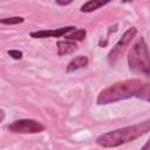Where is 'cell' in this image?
<instances>
[{
    "label": "cell",
    "mask_w": 150,
    "mask_h": 150,
    "mask_svg": "<svg viewBox=\"0 0 150 150\" xmlns=\"http://www.w3.org/2000/svg\"><path fill=\"white\" fill-rule=\"evenodd\" d=\"M131 97L150 102V83L143 82L138 79L116 82L101 90L96 102L97 104H109Z\"/></svg>",
    "instance_id": "obj_1"
},
{
    "label": "cell",
    "mask_w": 150,
    "mask_h": 150,
    "mask_svg": "<svg viewBox=\"0 0 150 150\" xmlns=\"http://www.w3.org/2000/svg\"><path fill=\"white\" fill-rule=\"evenodd\" d=\"M150 131V118L139 122L137 124L120 128L105 134H102L96 138V143L103 148H116L122 144L132 142L141 136Z\"/></svg>",
    "instance_id": "obj_2"
},
{
    "label": "cell",
    "mask_w": 150,
    "mask_h": 150,
    "mask_svg": "<svg viewBox=\"0 0 150 150\" xmlns=\"http://www.w3.org/2000/svg\"><path fill=\"white\" fill-rule=\"evenodd\" d=\"M128 64L132 73L150 79V52L143 38H139L128 54Z\"/></svg>",
    "instance_id": "obj_3"
},
{
    "label": "cell",
    "mask_w": 150,
    "mask_h": 150,
    "mask_svg": "<svg viewBox=\"0 0 150 150\" xmlns=\"http://www.w3.org/2000/svg\"><path fill=\"white\" fill-rule=\"evenodd\" d=\"M136 34H137V28L136 27H130L124 32L122 38L118 40V42L114 46V48L108 54V62H109L110 66H114L116 63V61L124 53V50L127 49V47L129 46L131 40L136 36Z\"/></svg>",
    "instance_id": "obj_4"
},
{
    "label": "cell",
    "mask_w": 150,
    "mask_h": 150,
    "mask_svg": "<svg viewBox=\"0 0 150 150\" xmlns=\"http://www.w3.org/2000/svg\"><path fill=\"white\" fill-rule=\"evenodd\" d=\"M8 130L13 134H39L45 130V125L30 118L16 120L8 125Z\"/></svg>",
    "instance_id": "obj_5"
},
{
    "label": "cell",
    "mask_w": 150,
    "mask_h": 150,
    "mask_svg": "<svg viewBox=\"0 0 150 150\" xmlns=\"http://www.w3.org/2000/svg\"><path fill=\"white\" fill-rule=\"evenodd\" d=\"M75 27L74 26H66V27H61L57 29H50V30H38V32H32L30 36L34 39H45V38H60L66 34H68L69 32L74 30Z\"/></svg>",
    "instance_id": "obj_6"
},
{
    "label": "cell",
    "mask_w": 150,
    "mask_h": 150,
    "mask_svg": "<svg viewBox=\"0 0 150 150\" xmlns=\"http://www.w3.org/2000/svg\"><path fill=\"white\" fill-rule=\"evenodd\" d=\"M88 64V57L86 55H79L76 56L75 59H73L68 66H67V71L68 73H71V71H75L77 69H81L83 67H86Z\"/></svg>",
    "instance_id": "obj_7"
},
{
    "label": "cell",
    "mask_w": 150,
    "mask_h": 150,
    "mask_svg": "<svg viewBox=\"0 0 150 150\" xmlns=\"http://www.w3.org/2000/svg\"><path fill=\"white\" fill-rule=\"evenodd\" d=\"M111 0H89L87 1L84 5L81 6L80 11L83 12V13H90V12H94L96 9H98L100 7L109 4Z\"/></svg>",
    "instance_id": "obj_8"
},
{
    "label": "cell",
    "mask_w": 150,
    "mask_h": 150,
    "mask_svg": "<svg viewBox=\"0 0 150 150\" xmlns=\"http://www.w3.org/2000/svg\"><path fill=\"white\" fill-rule=\"evenodd\" d=\"M77 49V46L75 42L73 41H59L57 42V54L60 56H63V55H67V54H70L73 52H75Z\"/></svg>",
    "instance_id": "obj_9"
},
{
    "label": "cell",
    "mask_w": 150,
    "mask_h": 150,
    "mask_svg": "<svg viewBox=\"0 0 150 150\" xmlns=\"http://www.w3.org/2000/svg\"><path fill=\"white\" fill-rule=\"evenodd\" d=\"M87 35V32L84 29H77V30H74L71 34H66V39L67 40H70V41H82Z\"/></svg>",
    "instance_id": "obj_10"
},
{
    "label": "cell",
    "mask_w": 150,
    "mask_h": 150,
    "mask_svg": "<svg viewBox=\"0 0 150 150\" xmlns=\"http://www.w3.org/2000/svg\"><path fill=\"white\" fill-rule=\"evenodd\" d=\"M23 21H25V19L22 16H12V18L1 19V23L2 25H16V23H21Z\"/></svg>",
    "instance_id": "obj_11"
},
{
    "label": "cell",
    "mask_w": 150,
    "mask_h": 150,
    "mask_svg": "<svg viewBox=\"0 0 150 150\" xmlns=\"http://www.w3.org/2000/svg\"><path fill=\"white\" fill-rule=\"evenodd\" d=\"M8 55L11 57H13L14 60H20L22 59V52L21 50H16V49H12V50H8Z\"/></svg>",
    "instance_id": "obj_12"
},
{
    "label": "cell",
    "mask_w": 150,
    "mask_h": 150,
    "mask_svg": "<svg viewBox=\"0 0 150 150\" xmlns=\"http://www.w3.org/2000/svg\"><path fill=\"white\" fill-rule=\"evenodd\" d=\"M55 2L60 6H66V5H69L73 2V0H55Z\"/></svg>",
    "instance_id": "obj_13"
},
{
    "label": "cell",
    "mask_w": 150,
    "mask_h": 150,
    "mask_svg": "<svg viewBox=\"0 0 150 150\" xmlns=\"http://www.w3.org/2000/svg\"><path fill=\"white\" fill-rule=\"evenodd\" d=\"M142 150H150V138L146 141V143L142 146Z\"/></svg>",
    "instance_id": "obj_14"
},
{
    "label": "cell",
    "mask_w": 150,
    "mask_h": 150,
    "mask_svg": "<svg viewBox=\"0 0 150 150\" xmlns=\"http://www.w3.org/2000/svg\"><path fill=\"white\" fill-rule=\"evenodd\" d=\"M0 114H1V120H0V121H1V122H4V120H5V111H4L2 109H1Z\"/></svg>",
    "instance_id": "obj_15"
},
{
    "label": "cell",
    "mask_w": 150,
    "mask_h": 150,
    "mask_svg": "<svg viewBox=\"0 0 150 150\" xmlns=\"http://www.w3.org/2000/svg\"><path fill=\"white\" fill-rule=\"evenodd\" d=\"M130 1H132V0H122V2H130Z\"/></svg>",
    "instance_id": "obj_16"
}]
</instances>
